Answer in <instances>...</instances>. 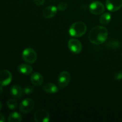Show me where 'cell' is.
<instances>
[{
    "instance_id": "cell-1",
    "label": "cell",
    "mask_w": 122,
    "mask_h": 122,
    "mask_svg": "<svg viewBox=\"0 0 122 122\" xmlns=\"http://www.w3.org/2000/svg\"><path fill=\"white\" fill-rule=\"evenodd\" d=\"M108 35V30L106 27L97 26L91 30L88 35V39L93 44L100 45L107 41Z\"/></svg>"
},
{
    "instance_id": "cell-2",
    "label": "cell",
    "mask_w": 122,
    "mask_h": 122,
    "mask_svg": "<svg viewBox=\"0 0 122 122\" xmlns=\"http://www.w3.org/2000/svg\"><path fill=\"white\" fill-rule=\"evenodd\" d=\"M86 25L82 21H77L71 25L69 29V34L75 38H79L85 34L86 32Z\"/></svg>"
},
{
    "instance_id": "cell-3",
    "label": "cell",
    "mask_w": 122,
    "mask_h": 122,
    "mask_svg": "<svg viewBox=\"0 0 122 122\" xmlns=\"http://www.w3.org/2000/svg\"><path fill=\"white\" fill-rule=\"evenodd\" d=\"M22 58L26 63L29 64H33L36 61L38 55L33 49L31 48H27L23 51Z\"/></svg>"
},
{
    "instance_id": "cell-4",
    "label": "cell",
    "mask_w": 122,
    "mask_h": 122,
    "mask_svg": "<svg viewBox=\"0 0 122 122\" xmlns=\"http://www.w3.org/2000/svg\"><path fill=\"white\" fill-rule=\"evenodd\" d=\"M34 107V101L31 98H26L20 102L19 110L23 113H29L33 110Z\"/></svg>"
},
{
    "instance_id": "cell-5",
    "label": "cell",
    "mask_w": 122,
    "mask_h": 122,
    "mask_svg": "<svg viewBox=\"0 0 122 122\" xmlns=\"http://www.w3.org/2000/svg\"><path fill=\"white\" fill-rule=\"evenodd\" d=\"M70 75L68 71H63L59 75L57 79L58 85L61 89L66 88L70 82Z\"/></svg>"
},
{
    "instance_id": "cell-6",
    "label": "cell",
    "mask_w": 122,
    "mask_h": 122,
    "mask_svg": "<svg viewBox=\"0 0 122 122\" xmlns=\"http://www.w3.org/2000/svg\"><path fill=\"white\" fill-rule=\"evenodd\" d=\"M89 10L92 14L94 15H100L105 10L104 5L100 1H94L89 7Z\"/></svg>"
},
{
    "instance_id": "cell-7",
    "label": "cell",
    "mask_w": 122,
    "mask_h": 122,
    "mask_svg": "<svg viewBox=\"0 0 122 122\" xmlns=\"http://www.w3.org/2000/svg\"><path fill=\"white\" fill-rule=\"evenodd\" d=\"M34 120L36 122H48L50 120V114L45 110L39 109L34 114Z\"/></svg>"
},
{
    "instance_id": "cell-8",
    "label": "cell",
    "mask_w": 122,
    "mask_h": 122,
    "mask_svg": "<svg viewBox=\"0 0 122 122\" xmlns=\"http://www.w3.org/2000/svg\"><path fill=\"white\" fill-rule=\"evenodd\" d=\"M68 47L70 51L73 54L80 53L82 51V45L81 42L76 39H70L68 42Z\"/></svg>"
},
{
    "instance_id": "cell-9",
    "label": "cell",
    "mask_w": 122,
    "mask_h": 122,
    "mask_svg": "<svg viewBox=\"0 0 122 122\" xmlns=\"http://www.w3.org/2000/svg\"><path fill=\"white\" fill-rule=\"evenodd\" d=\"M12 74L7 70H2L0 71V85L5 86L11 83L12 81Z\"/></svg>"
},
{
    "instance_id": "cell-10",
    "label": "cell",
    "mask_w": 122,
    "mask_h": 122,
    "mask_svg": "<svg viewBox=\"0 0 122 122\" xmlns=\"http://www.w3.org/2000/svg\"><path fill=\"white\" fill-rule=\"evenodd\" d=\"M106 7L110 11H117L122 7V0H106Z\"/></svg>"
},
{
    "instance_id": "cell-11",
    "label": "cell",
    "mask_w": 122,
    "mask_h": 122,
    "mask_svg": "<svg viewBox=\"0 0 122 122\" xmlns=\"http://www.w3.org/2000/svg\"><path fill=\"white\" fill-rule=\"evenodd\" d=\"M23 89L19 85H14L11 87L10 94L14 98L19 100L23 96Z\"/></svg>"
},
{
    "instance_id": "cell-12",
    "label": "cell",
    "mask_w": 122,
    "mask_h": 122,
    "mask_svg": "<svg viewBox=\"0 0 122 122\" xmlns=\"http://www.w3.org/2000/svg\"><path fill=\"white\" fill-rule=\"evenodd\" d=\"M57 8L54 5H50L46 7L43 10V16L45 19H51L56 15L57 12Z\"/></svg>"
},
{
    "instance_id": "cell-13",
    "label": "cell",
    "mask_w": 122,
    "mask_h": 122,
    "mask_svg": "<svg viewBox=\"0 0 122 122\" xmlns=\"http://www.w3.org/2000/svg\"><path fill=\"white\" fill-rule=\"evenodd\" d=\"M30 81L32 84L35 86H40L44 82L42 75L38 72H35L31 75Z\"/></svg>"
},
{
    "instance_id": "cell-14",
    "label": "cell",
    "mask_w": 122,
    "mask_h": 122,
    "mask_svg": "<svg viewBox=\"0 0 122 122\" xmlns=\"http://www.w3.org/2000/svg\"><path fill=\"white\" fill-rule=\"evenodd\" d=\"M43 89L49 94H55L58 92V87L53 83H45L43 86Z\"/></svg>"
},
{
    "instance_id": "cell-15",
    "label": "cell",
    "mask_w": 122,
    "mask_h": 122,
    "mask_svg": "<svg viewBox=\"0 0 122 122\" xmlns=\"http://www.w3.org/2000/svg\"><path fill=\"white\" fill-rule=\"evenodd\" d=\"M18 70L21 74L25 75H30L33 71V67L27 64H21L18 67Z\"/></svg>"
},
{
    "instance_id": "cell-16",
    "label": "cell",
    "mask_w": 122,
    "mask_h": 122,
    "mask_svg": "<svg viewBox=\"0 0 122 122\" xmlns=\"http://www.w3.org/2000/svg\"><path fill=\"white\" fill-rule=\"evenodd\" d=\"M22 120V116L18 112H13L8 117V122H20Z\"/></svg>"
},
{
    "instance_id": "cell-17",
    "label": "cell",
    "mask_w": 122,
    "mask_h": 122,
    "mask_svg": "<svg viewBox=\"0 0 122 122\" xmlns=\"http://www.w3.org/2000/svg\"><path fill=\"white\" fill-rule=\"evenodd\" d=\"M112 15L109 13H105L101 15L99 19V21L102 25H107L110 21Z\"/></svg>"
},
{
    "instance_id": "cell-18",
    "label": "cell",
    "mask_w": 122,
    "mask_h": 122,
    "mask_svg": "<svg viewBox=\"0 0 122 122\" xmlns=\"http://www.w3.org/2000/svg\"><path fill=\"white\" fill-rule=\"evenodd\" d=\"M7 107L10 110L15 109L17 107V103L14 99H10L7 101Z\"/></svg>"
},
{
    "instance_id": "cell-19",
    "label": "cell",
    "mask_w": 122,
    "mask_h": 122,
    "mask_svg": "<svg viewBox=\"0 0 122 122\" xmlns=\"http://www.w3.org/2000/svg\"><path fill=\"white\" fill-rule=\"evenodd\" d=\"M120 42H119L118 41L113 40V41H110L108 44H107V46L109 48L112 49H115L117 48L120 46Z\"/></svg>"
},
{
    "instance_id": "cell-20",
    "label": "cell",
    "mask_w": 122,
    "mask_h": 122,
    "mask_svg": "<svg viewBox=\"0 0 122 122\" xmlns=\"http://www.w3.org/2000/svg\"><path fill=\"white\" fill-rule=\"evenodd\" d=\"M34 91V88H33V86L31 85H27L23 89V92L25 94H27V95H29L31 94Z\"/></svg>"
},
{
    "instance_id": "cell-21",
    "label": "cell",
    "mask_w": 122,
    "mask_h": 122,
    "mask_svg": "<svg viewBox=\"0 0 122 122\" xmlns=\"http://www.w3.org/2000/svg\"><path fill=\"white\" fill-rule=\"evenodd\" d=\"M67 8V4L66 2H61L60 4L58 5L57 9L60 11H63Z\"/></svg>"
},
{
    "instance_id": "cell-22",
    "label": "cell",
    "mask_w": 122,
    "mask_h": 122,
    "mask_svg": "<svg viewBox=\"0 0 122 122\" xmlns=\"http://www.w3.org/2000/svg\"><path fill=\"white\" fill-rule=\"evenodd\" d=\"M114 79L115 81H120L122 79V71H119L114 76Z\"/></svg>"
},
{
    "instance_id": "cell-23",
    "label": "cell",
    "mask_w": 122,
    "mask_h": 122,
    "mask_svg": "<svg viewBox=\"0 0 122 122\" xmlns=\"http://www.w3.org/2000/svg\"><path fill=\"white\" fill-rule=\"evenodd\" d=\"M33 2H34V3L36 5L41 6L44 4V2H45V0H33Z\"/></svg>"
},
{
    "instance_id": "cell-24",
    "label": "cell",
    "mask_w": 122,
    "mask_h": 122,
    "mask_svg": "<svg viewBox=\"0 0 122 122\" xmlns=\"http://www.w3.org/2000/svg\"><path fill=\"white\" fill-rule=\"evenodd\" d=\"M5 119L4 116L0 113V122H5Z\"/></svg>"
},
{
    "instance_id": "cell-25",
    "label": "cell",
    "mask_w": 122,
    "mask_h": 122,
    "mask_svg": "<svg viewBox=\"0 0 122 122\" xmlns=\"http://www.w3.org/2000/svg\"><path fill=\"white\" fill-rule=\"evenodd\" d=\"M3 92H4L3 88H2V86H0V97L2 96V94H3Z\"/></svg>"
},
{
    "instance_id": "cell-26",
    "label": "cell",
    "mask_w": 122,
    "mask_h": 122,
    "mask_svg": "<svg viewBox=\"0 0 122 122\" xmlns=\"http://www.w3.org/2000/svg\"><path fill=\"white\" fill-rule=\"evenodd\" d=\"M2 103L1 102V101H0V110H1V109H2Z\"/></svg>"
}]
</instances>
